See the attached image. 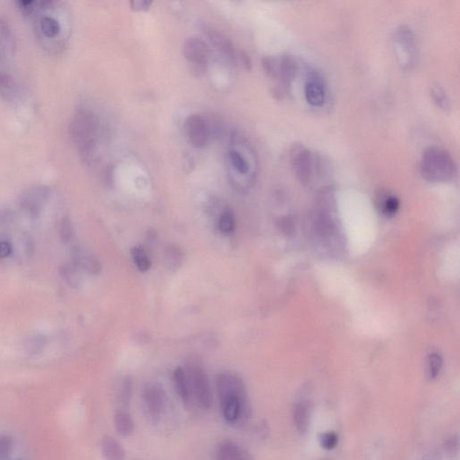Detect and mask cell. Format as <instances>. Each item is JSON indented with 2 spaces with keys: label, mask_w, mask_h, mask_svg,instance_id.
Instances as JSON below:
<instances>
[{
  "label": "cell",
  "mask_w": 460,
  "mask_h": 460,
  "mask_svg": "<svg viewBox=\"0 0 460 460\" xmlns=\"http://www.w3.org/2000/svg\"><path fill=\"white\" fill-rule=\"evenodd\" d=\"M131 9L134 11H146L150 8L152 1H147V0H131L130 2Z\"/></svg>",
  "instance_id": "cell-35"
},
{
  "label": "cell",
  "mask_w": 460,
  "mask_h": 460,
  "mask_svg": "<svg viewBox=\"0 0 460 460\" xmlns=\"http://www.w3.org/2000/svg\"><path fill=\"white\" fill-rule=\"evenodd\" d=\"M304 96L310 106L320 107L324 105L327 98V86L323 74L310 68L307 71Z\"/></svg>",
  "instance_id": "cell-10"
},
{
  "label": "cell",
  "mask_w": 460,
  "mask_h": 460,
  "mask_svg": "<svg viewBox=\"0 0 460 460\" xmlns=\"http://www.w3.org/2000/svg\"><path fill=\"white\" fill-rule=\"evenodd\" d=\"M173 379H174L176 392H178L180 399L183 401V403L185 404H190L192 399L185 369H183L182 367H178V368L175 369Z\"/></svg>",
  "instance_id": "cell-19"
},
{
  "label": "cell",
  "mask_w": 460,
  "mask_h": 460,
  "mask_svg": "<svg viewBox=\"0 0 460 460\" xmlns=\"http://www.w3.org/2000/svg\"><path fill=\"white\" fill-rule=\"evenodd\" d=\"M12 449V440L8 436L0 437V460H6Z\"/></svg>",
  "instance_id": "cell-34"
},
{
  "label": "cell",
  "mask_w": 460,
  "mask_h": 460,
  "mask_svg": "<svg viewBox=\"0 0 460 460\" xmlns=\"http://www.w3.org/2000/svg\"><path fill=\"white\" fill-rule=\"evenodd\" d=\"M320 441L322 448L332 451L337 448L339 442L338 435L334 431L324 432L320 435Z\"/></svg>",
  "instance_id": "cell-31"
},
{
  "label": "cell",
  "mask_w": 460,
  "mask_h": 460,
  "mask_svg": "<svg viewBox=\"0 0 460 460\" xmlns=\"http://www.w3.org/2000/svg\"><path fill=\"white\" fill-rule=\"evenodd\" d=\"M183 55L193 66L195 71L203 72L208 65L210 49L208 45L198 37H190L183 44Z\"/></svg>",
  "instance_id": "cell-11"
},
{
  "label": "cell",
  "mask_w": 460,
  "mask_h": 460,
  "mask_svg": "<svg viewBox=\"0 0 460 460\" xmlns=\"http://www.w3.org/2000/svg\"><path fill=\"white\" fill-rule=\"evenodd\" d=\"M14 36L9 23L0 17V60H5L14 50Z\"/></svg>",
  "instance_id": "cell-17"
},
{
  "label": "cell",
  "mask_w": 460,
  "mask_h": 460,
  "mask_svg": "<svg viewBox=\"0 0 460 460\" xmlns=\"http://www.w3.org/2000/svg\"><path fill=\"white\" fill-rule=\"evenodd\" d=\"M185 373L192 400H195L203 409H210L213 403V391L208 377L203 367L197 363H191L185 369Z\"/></svg>",
  "instance_id": "cell-8"
},
{
  "label": "cell",
  "mask_w": 460,
  "mask_h": 460,
  "mask_svg": "<svg viewBox=\"0 0 460 460\" xmlns=\"http://www.w3.org/2000/svg\"><path fill=\"white\" fill-rule=\"evenodd\" d=\"M421 175L432 183L451 181L458 168L452 155L445 148L430 147L425 150L420 162Z\"/></svg>",
  "instance_id": "cell-5"
},
{
  "label": "cell",
  "mask_w": 460,
  "mask_h": 460,
  "mask_svg": "<svg viewBox=\"0 0 460 460\" xmlns=\"http://www.w3.org/2000/svg\"><path fill=\"white\" fill-rule=\"evenodd\" d=\"M312 413V404L309 399L297 401L293 407V423L300 434H305L309 430Z\"/></svg>",
  "instance_id": "cell-16"
},
{
  "label": "cell",
  "mask_w": 460,
  "mask_h": 460,
  "mask_svg": "<svg viewBox=\"0 0 460 460\" xmlns=\"http://www.w3.org/2000/svg\"><path fill=\"white\" fill-rule=\"evenodd\" d=\"M207 34H208L210 43L213 44V46L215 47L218 51H220L221 53H223L225 56L234 58L235 48L233 44L226 36H224V34L214 30L209 31Z\"/></svg>",
  "instance_id": "cell-20"
},
{
  "label": "cell",
  "mask_w": 460,
  "mask_h": 460,
  "mask_svg": "<svg viewBox=\"0 0 460 460\" xmlns=\"http://www.w3.org/2000/svg\"><path fill=\"white\" fill-rule=\"evenodd\" d=\"M114 426L118 434L128 437L133 434L134 421L129 413L126 410H119L114 416Z\"/></svg>",
  "instance_id": "cell-22"
},
{
  "label": "cell",
  "mask_w": 460,
  "mask_h": 460,
  "mask_svg": "<svg viewBox=\"0 0 460 460\" xmlns=\"http://www.w3.org/2000/svg\"><path fill=\"white\" fill-rule=\"evenodd\" d=\"M430 94L436 106L441 109L447 111L451 108L449 96L445 89L440 84L435 83L430 86Z\"/></svg>",
  "instance_id": "cell-23"
},
{
  "label": "cell",
  "mask_w": 460,
  "mask_h": 460,
  "mask_svg": "<svg viewBox=\"0 0 460 460\" xmlns=\"http://www.w3.org/2000/svg\"><path fill=\"white\" fill-rule=\"evenodd\" d=\"M143 402L148 417L155 423L160 421L168 407V396L164 387L158 383H150L143 391Z\"/></svg>",
  "instance_id": "cell-9"
},
{
  "label": "cell",
  "mask_w": 460,
  "mask_h": 460,
  "mask_svg": "<svg viewBox=\"0 0 460 460\" xmlns=\"http://www.w3.org/2000/svg\"><path fill=\"white\" fill-rule=\"evenodd\" d=\"M442 358L440 354H431L428 358V374L431 379L437 378L441 371Z\"/></svg>",
  "instance_id": "cell-29"
},
{
  "label": "cell",
  "mask_w": 460,
  "mask_h": 460,
  "mask_svg": "<svg viewBox=\"0 0 460 460\" xmlns=\"http://www.w3.org/2000/svg\"><path fill=\"white\" fill-rule=\"evenodd\" d=\"M78 268L74 264L66 265L61 270L62 275L67 280V282L72 286L79 285Z\"/></svg>",
  "instance_id": "cell-32"
},
{
  "label": "cell",
  "mask_w": 460,
  "mask_h": 460,
  "mask_svg": "<svg viewBox=\"0 0 460 460\" xmlns=\"http://www.w3.org/2000/svg\"><path fill=\"white\" fill-rule=\"evenodd\" d=\"M231 164L236 169L238 174L247 175L250 171V165H249L247 158L237 150H231L230 153Z\"/></svg>",
  "instance_id": "cell-28"
},
{
  "label": "cell",
  "mask_w": 460,
  "mask_h": 460,
  "mask_svg": "<svg viewBox=\"0 0 460 460\" xmlns=\"http://www.w3.org/2000/svg\"><path fill=\"white\" fill-rule=\"evenodd\" d=\"M16 86L14 78L5 71H0V94L8 100L16 98Z\"/></svg>",
  "instance_id": "cell-24"
},
{
  "label": "cell",
  "mask_w": 460,
  "mask_h": 460,
  "mask_svg": "<svg viewBox=\"0 0 460 460\" xmlns=\"http://www.w3.org/2000/svg\"><path fill=\"white\" fill-rule=\"evenodd\" d=\"M394 50L401 68L409 71L416 67L418 61V44L416 34L410 26H399L394 31Z\"/></svg>",
  "instance_id": "cell-7"
},
{
  "label": "cell",
  "mask_w": 460,
  "mask_h": 460,
  "mask_svg": "<svg viewBox=\"0 0 460 460\" xmlns=\"http://www.w3.org/2000/svg\"><path fill=\"white\" fill-rule=\"evenodd\" d=\"M262 64L266 73L278 81L275 94L282 98L289 92L290 85L299 72V61L292 55L285 54L279 57H265Z\"/></svg>",
  "instance_id": "cell-6"
},
{
  "label": "cell",
  "mask_w": 460,
  "mask_h": 460,
  "mask_svg": "<svg viewBox=\"0 0 460 460\" xmlns=\"http://www.w3.org/2000/svg\"><path fill=\"white\" fill-rule=\"evenodd\" d=\"M377 204L380 210L387 216H392L399 208V200L387 191L380 190L377 195Z\"/></svg>",
  "instance_id": "cell-21"
},
{
  "label": "cell",
  "mask_w": 460,
  "mask_h": 460,
  "mask_svg": "<svg viewBox=\"0 0 460 460\" xmlns=\"http://www.w3.org/2000/svg\"><path fill=\"white\" fill-rule=\"evenodd\" d=\"M17 5L24 15L34 17L36 36L44 49L54 53L63 50L67 34L62 21L64 10L60 2L20 0Z\"/></svg>",
  "instance_id": "cell-1"
},
{
  "label": "cell",
  "mask_w": 460,
  "mask_h": 460,
  "mask_svg": "<svg viewBox=\"0 0 460 460\" xmlns=\"http://www.w3.org/2000/svg\"><path fill=\"white\" fill-rule=\"evenodd\" d=\"M186 133L190 143L193 147L200 148L208 144L210 136V129L208 123L198 114L190 116L185 121Z\"/></svg>",
  "instance_id": "cell-12"
},
{
  "label": "cell",
  "mask_w": 460,
  "mask_h": 460,
  "mask_svg": "<svg viewBox=\"0 0 460 460\" xmlns=\"http://www.w3.org/2000/svg\"><path fill=\"white\" fill-rule=\"evenodd\" d=\"M73 264L78 269L84 270L89 275H98L102 271L101 262L91 252L81 247H75L73 251Z\"/></svg>",
  "instance_id": "cell-15"
},
{
  "label": "cell",
  "mask_w": 460,
  "mask_h": 460,
  "mask_svg": "<svg viewBox=\"0 0 460 460\" xmlns=\"http://www.w3.org/2000/svg\"><path fill=\"white\" fill-rule=\"evenodd\" d=\"M73 233V225H72L71 220L68 218L62 219L60 223V236L62 241H71Z\"/></svg>",
  "instance_id": "cell-33"
},
{
  "label": "cell",
  "mask_w": 460,
  "mask_h": 460,
  "mask_svg": "<svg viewBox=\"0 0 460 460\" xmlns=\"http://www.w3.org/2000/svg\"><path fill=\"white\" fill-rule=\"evenodd\" d=\"M131 257H133L135 265L140 272H147L151 267L150 257L143 247H135L131 250Z\"/></svg>",
  "instance_id": "cell-26"
},
{
  "label": "cell",
  "mask_w": 460,
  "mask_h": 460,
  "mask_svg": "<svg viewBox=\"0 0 460 460\" xmlns=\"http://www.w3.org/2000/svg\"><path fill=\"white\" fill-rule=\"evenodd\" d=\"M99 120L93 111L81 108L72 116L70 135L83 158L92 159L98 143Z\"/></svg>",
  "instance_id": "cell-3"
},
{
  "label": "cell",
  "mask_w": 460,
  "mask_h": 460,
  "mask_svg": "<svg viewBox=\"0 0 460 460\" xmlns=\"http://www.w3.org/2000/svg\"><path fill=\"white\" fill-rule=\"evenodd\" d=\"M49 189L44 186H36L30 188L24 193L20 199V205L31 217H38L43 210L44 204L49 199Z\"/></svg>",
  "instance_id": "cell-13"
},
{
  "label": "cell",
  "mask_w": 460,
  "mask_h": 460,
  "mask_svg": "<svg viewBox=\"0 0 460 460\" xmlns=\"http://www.w3.org/2000/svg\"><path fill=\"white\" fill-rule=\"evenodd\" d=\"M101 448L103 458L106 460L126 459V451L122 444L111 436L103 437Z\"/></svg>",
  "instance_id": "cell-18"
},
{
  "label": "cell",
  "mask_w": 460,
  "mask_h": 460,
  "mask_svg": "<svg viewBox=\"0 0 460 460\" xmlns=\"http://www.w3.org/2000/svg\"><path fill=\"white\" fill-rule=\"evenodd\" d=\"M238 56H240V60L241 61V63L243 64L244 67L247 68V70H250L252 67V62L248 55L245 53V51H241L240 54H238Z\"/></svg>",
  "instance_id": "cell-37"
},
{
  "label": "cell",
  "mask_w": 460,
  "mask_h": 460,
  "mask_svg": "<svg viewBox=\"0 0 460 460\" xmlns=\"http://www.w3.org/2000/svg\"><path fill=\"white\" fill-rule=\"evenodd\" d=\"M165 262L169 265V267L175 269L178 268L179 265H181L183 254L180 249L176 247H168L165 252Z\"/></svg>",
  "instance_id": "cell-30"
},
{
  "label": "cell",
  "mask_w": 460,
  "mask_h": 460,
  "mask_svg": "<svg viewBox=\"0 0 460 460\" xmlns=\"http://www.w3.org/2000/svg\"><path fill=\"white\" fill-rule=\"evenodd\" d=\"M131 395H133V382L130 378H124L117 390V403L121 407H127L131 403Z\"/></svg>",
  "instance_id": "cell-25"
},
{
  "label": "cell",
  "mask_w": 460,
  "mask_h": 460,
  "mask_svg": "<svg viewBox=\"0 0 460 460\" xmlns=\"http://www.w3.org/2000/svg\"><path fill=\"white\" fill-rule=\"evenodd\" d=\"M216 389L225 421L230 424L247 421L251 407L247 387L240 377L233 372L220 373L216 378Z\"/></svg>",
  "instance_id": "cell-2"
},
{
  "label": "cell",
  "mask_w": 460,
  "mask_h": 460,
  "mask_svg": "<svg viewBox=\"0 0 460 460\" xmlns=\"http://www.w3.org/2000/svg\"><path fill=\"white\" fill-rule=\"evenodd\" d=\"M218 226H219L221 233L228 235L233 232L235 227H236V220H235L234 214L230 210H225L220 214Z\"/></svg>",
  "instance_id": "cell-27"
},
{
  "label": "cell",
  "mask_w": 460,
  "mask_h": 460,
  "mask_svg": "<svg viewBox=\"0 0 460 460\" xmlns=\"http://www.w3.org/2000/svg\"><path fill=\"white\" fill-rule=\"evenodd\" d=\"M12 252V245L8 241H0V259L9 257Z\"/></svg>",
  "instance_id": "cell-36"
},
{
  "label": "cell",
  "mask_w": 460,
  "mask_h": 460,
  "mask_svg": "<svg viewBox=\"0 0 460 460\" xmlns=\"http://www.w3.org/2000/svg\"><path fill=\"white\" fill-rule=\"evenodd\" d=\"M214 460H252L243 446L232 441L220 442L214 452Z\"/></svg>",
  "instance_id": "cell-14"
},
{
  "label": "cell",
  "mask_w": 460,
  "mask_h": 460,
  "mask_svg": "<svg viewBox=\"0 0 460 460\" xmlns=\"http://www.w3.org/2000/svg\"><path fill=\"white\" fill-rule=\"evenodd\" d=\"M290 161L294 174L303 185H310L328 169L326 159L302 144L294 145Z\"/></svg>",
  "instance_id": "cell-4"
}]
</instances>
